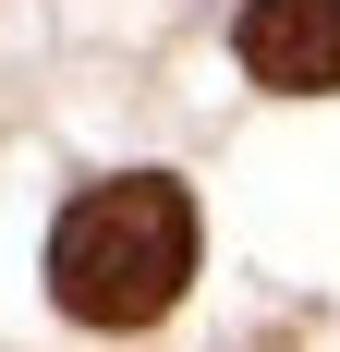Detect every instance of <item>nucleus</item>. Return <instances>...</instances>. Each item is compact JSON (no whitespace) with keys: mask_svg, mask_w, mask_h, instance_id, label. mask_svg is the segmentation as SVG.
I'll use <instances>...</instances> for the list:
<instances>
[{"mask_svg":"<svg viewBox=\"0 0 340 352\" xmlns=\"http://www.w3.org/2000/svg\"><path fill=\"white\" fill-rule=\"evenodd\" d=\"M195 280V195L158 170H122V182H85L49 231V292H61V316L85 328H146L182 304Z\"/></svg>","mask_w":340,"mask_h":352,"instance_id":"f257e3e1","label":"nucleus"},{"mask_svg":"<svg viewBox=\"0 0 340 352\" xmlns=\"http://www.w3.org/2000/svg\"><path fill=\"white\" fill-rule=\"evenodd\" d=\"M231 49H243L255 85H279V98H328L340 85V0H243Z\"/></svg>","mask_w":340,"mask_h":352,"instance_id":"f03ea898","label":"nucleus"}]
</instances>
